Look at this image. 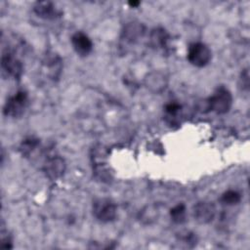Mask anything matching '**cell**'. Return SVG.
Wrapping results in <instances>:
<instances>
[{
	"instance_id": "16",
	"label": "cell",
	"mask_w": 250,
	"mask_h": 250,
	"mask_svg": "<svg viewBox=\"0 0 250 250\" xmlns=\"http://www.w3.org/2000/svg\"><path fill=\"white\" fill-rule=\"evenodd\" d=\"M39 140L35 137H27L21 142L20 146V151L23 156H29L30 153L39 146Z\"/></svg>"
},
{
	"instance_id": "20",
	"label": "cell",
	"mask_w": 250,
	"mask_h": 250,
	"mask_svg": "<svg viewBox=\"0 0 250 250\" xmlns=\"http://www.w3.org/2000/svg\"><path fill=\"white\" fill-rule=\"evenodd\" d=\"M141 3L139 1H130L128 2V5L131 7V8H137Z\"/></svg>"
},
{
	"instance_id": "15",
	"label": "cell",
	"mask_w": 250,
	"mask_h": 250,
	"mask_svg": "<svg viewBox=\"0 0 250 250\" xmlns=\"http://www.w3.org/2000/svg\"><path fill=\"white\" fill-rule=\"evenodd\" d=\"M186 205L184 203H178L170 209V218L175 224H183L186 222Z\"/></svg>"
},
{
	"instance_id": "7",
	"label": "cell",
	"mask_w": 250,
	"mask_h": 250,
	"mask_svg": "<svg viewBox=\"0 0 250 250\" xmlns=\"http://www.w3.org/2000/svg\"><path fill=\"white\" fill-rule=\"evenodd\" d=\"M71 45L75 53L80 57H87L93 50L91 38L82 31H76L71 36Z\"/></svg>"
},
{
	"instance_id": "14",
	"label": "cell",
	"mask_w": 250,
	"mask_h": 250,
	"mask_svg": "<svg viewBox=\"0 0 250 250\" xmlns=\"http://www.w3.org/2000/svg\"><path fill=\"white\" fill-rule=\"evenodd\" d=\"M222 204L227 206H233L241 201V194L235 189H228L222 193L220 197Z\"/></svg>"
},
{
	"instance_id": "18",
	"label": "cell",
	"mask_w": 250,
	"mask_h": 250,
	"mask_svg": "<svg viewBox=\"0 0 250 250\" xmlns=\"http://www.w3.org/2000/svg\"><path fill=\"white\" fill-rule=\"evenodd\" d=\"M1 248L11 249L13 248V240L8 230L4 228V224H1Z\"/></svg>"
},
{
	"instance_id": "8",
	"label": "cell",
	"mask_w": 250,
	"mask_h": 250,
	"mask_svg": "<svg viewBox=\"0 0 250 250\" xmlns=\"http://www.w3.org/2000/svg\"><path fill=\"white\" fill-rule=\"evenodd\" d=\"M65 161L61 156H53L46 160L43 170L48 178L51 180H56L62 177L65 171Z\"/></svg>"
},
{
	"instance_id": "1",
	"label": "cell",
	"mask_w": 250,
	"mask_h": 250,
	"mask_svg": "<svg viewBox=\"0 0 250 250\" xmlns=\"http://www.w3.org/2000/svg\"><path fill=\"white\" fill-rule=\"evenodd\" d=\"M232 105V95L230 91L221 85L216 88L214 93L206 100L207 109L217 114H225L229 111Z\"/></svg>"
},
{
	"instance_id": "9",
	"label": "cell",
	"mask_w": 250,
	"mask_h": 250,
	"mask_svg": "<svg viewBox=\"0 0 250 250\" xmlns=\"http://www.w3.org/2000/svg\"><path fill=\"white\" fill-rule=\"evenodd\" d=\"M33 12L37 17L45 20H55L62 16V12L51 1L36 2L33 6Z\"/></svg>"
},
{
	"instance_id": "4",
	"label": "cell",
	"mask_w": 250,
	"mask_h": 250,
	"mask_svg": "<svg viewBox=\"0 0 250 250\" xmlns=\"http://www.w3.org/2000/svg\"><path fill=\"white\" fill-rule=\"evenodd\" d=\"M1 68L3 74L14 79H20L23 72L22 62L16 56L15 51L11 48H4L2 51Z\"/></svg>"
},
{
	"instance_id": "13",
	"label": "cell",
	"mask_w": 250,
	"mask_h": 250,
	"mask_svg": "<svg viewBox=\"0 0 250 250\" xmlns=\"http://www.w3.org/2000/svg\"><path fill=\"white\" fill-rule=\"evenodd\" d=\"M146 86L147 89L154 93L161 92L167 85V80L164 74L159 71H153L149 73L146 78Z\"/></svg>"
},
{
	"instance_id": "3",
	"label": "cell",
	"mask_w": 250,
	"mask_h": 250,
	"mask_svg": "<svg viewBox=\"0 0 250 250\" xmlns=\"http://www.w3.org/2000/svg\"><path fill=\"white\" fill-rule=\"evenodd\" d=\"M94 217L101 223H110L115 220L117 206L115 202L107 197H100L94 200L92 205Z\"/></svg>"
},
{
	"instance_id": "6",
	"label": "cell",
	"mask_w": 250,
	"mask_h": 250,
	"mask_svg": "<svg viewBox=\"0 0 250 250\" xmlns=\"http://www.w3.org/2000/svg\"><path fill=\"white\" fill-rule=\"evenodd\" d=\"M193 216L199 224H209L216 216V207L210 201H199L193 206Z\"/></svg>"
},
{
	"instance_id": "12",
	"label": "cell",
	"mask_w": 250,
	"mask_h": 250,
	"mask_svg": "<svg viewBox=\"0 0 250 250\" xmlns=\"http://www.w3.org/2000/svg\"><path fill=\"white\" fill-rule=\"evenodd\" d=\"M48 75L52 78H58L62 71V60L57 54H49L45 57L43 62Z\"/></svg>"
},
{
	"instance_id": "5",
	"label": "cell",
	"mask_w": 250,
	"mask_h": 250,
	"mask_svg": "<svg viewBox=\"0 0 250 250\" xmlns=\"http://www.w3.org/2000/svg\"><path fill=\"white\" fill-rule=\"evenodd\" d=\"M187 57L190 64L196 67H204L210 62L212 52L206 44L202 42H194L188 46Z\"/></svg>"
},
{
	"instance_id": "11",
	"label": "cell",
	"mask_w": 250,
	"mask_h": 250,
	"mask_svg": "<svg viewBox=\"0 0 250 250\" xmlns=\"http://www.w3.org/2000/svg\"><path fill=\"white\" fill-rule=\"evenodd\" d=\"M144 33V26L140 22H129L122 31L121 39L126 43H135Z\"/></svg>"
},
{
	"instance_id": "17",
	"label": "cell",
	"mask_w": 250,
	"mask_h": 250,
	"mask_svg": "<svg viewBox=\"0 0 250 250\" xmlns=\"http://www.w3.org/2000/svg\"><path fill=\"white\" fill-rule=\"evenodd\" d=\"M182 110V104L177 103V102H170L168 104H165L164 106V111L166 114V117H168L169 119L172 120V118H176L178 116V114L181 112Z\"/></svg>"
},
{
	"instance_id": "2",
	"label": "cell",
	"mask_w": 250,
	"mask_h": 250,
	"mask_svg": "<svg viewBox=\"0 0 250 250\" xmlns=\"http://www.w3.org/2000/svg\"><path fill=\"white\" fill-rule=\"evenodd\" d=\"M28 105V95L24 90H19L10 96L3 106V114L7 117H21Z\"/></svg>"
},
{
	"instance_id": "19",
	"label": "cell",
	"mask_w": 250,
	"mask_h": 250,
	"mask_svg": "<svg viewBox=\"0 0 250 250\" xmlns=\"http://www.w3.org/2000/svg\"><path fill=\"white\" fill-rule=\"evenodd\" d=\"M239 86L242 89V91H248L249 90V71L248 68H245L240 73L239 77Z\"/></svg>"
},
{
	"instance_id": "10",
	"label": "cell",
	"mask_w": 250,
	"mask_h": 250,
	"mask_svg": "<svg viewBox=\"0 0 250 250\" xmlns=\"http://www.w3.org/2000/svg\"><path fill=\"white\" fill-rule=\"evenodd\" d=\"M150 44L154 49L167 50L170 41L169 33L162 27L154 28L150 33Z\"/></svg>"
}]
</instances>
